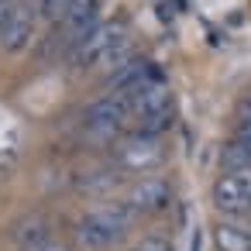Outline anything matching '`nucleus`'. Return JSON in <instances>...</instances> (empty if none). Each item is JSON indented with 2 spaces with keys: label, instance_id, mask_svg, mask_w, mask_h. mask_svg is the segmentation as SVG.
<instances>
[{
  "label": "nucleus",
  "instance_id": "f257e3e1",
  "mask_svg": "<svg viewBox=\"0 0 251 251\" xmlns=\"http://www.w3.org/2000/svg\"><path fill=\"white\" fill-rule=\"evenodd\" d=\"M114 165L124 169V172H148L155 165H162L165 158V148H162V138H148V134H124L121 141H114V151H110Z\"/></svg>",
  "mask_w": 251,
  "mask_h": 251
},
{
  "label": "nucleus",
  "instance_id": "f03ea898",
  "mask_svg": "<svg viewBox=\"0 0 251 251\" xmlns=\"http://www.w3.org/2000/svg\"><path fill=\"white\" fill-rule=\"evenodd\" d=\"M210 200L220 217L244 220L251 213V172H224L210 186Z\"/></svg>",
  "mask_w": 251,
  "mask_h": 251
},
{
  "label": "nucleus",
  "instance_id": "7ed1b4c3",
  "mask_svg": "<svg viewBox=\"0 0 251 251\" xmlns=\"http://www.w3.org/2000/svg\"><path fill=\"white\" fill-rule=\"evenodd\" d=\"M124 42V28L121 25H97L79 45H73L69 52V62L76 69H93L100 62H107V55Z\"/></svg>",
  "mask_w": 251,
  "mask_h": 251
},
{
  "label": "nucleus",
  "instance_id": "20e7f679",
  "mask_svg": "<svg viewBox=\"0 0 251 251\" xmlns=\"http://www.w3.org/2000/svg\"><path fill=\"white\" fill-rule=\"evenodd\" d=\"M127 121H131V103L124 93H103L93 103H86V110H83V124L97 134H114Z\"/></svg>",
  "mask_w": 251,
  "mask_h": 251
},
{
  "label": "nucleus",
  "instance_id": "39448f33",
  "mask_svg": "<svg viewBox=\"0 0 251 251\" xmlns=\"http://www.w3.org/2000/svg\"><path fill=\"white\" fill-rule=\"evenodd\" d=\"M172 196H176V189H172L169 179H162V176H141V179H134L127 186L124 200L131 203L134 213H165L172 206Z\"/></svg>",
  "mask_w": 251,
  "mask_h": 251
},
{
  "label": "nucleus",
  "instance_id": "423d86ee",
  "mask_svg": "<svg viewBox=\"0 0 251 251\" xmlns=\"http://www.w3.org/2000/svg\"><path fill=\"white\" fill-rule=\"evenodd\" d=\"M52 237H55V220L49 213H42V210H31V213H25V217H18L11 224V241L21 251L25 248H35L42 241H52Z\"/></svg>",
  "mask_w": 251,
  "mask_h": 251
},
{
  "label": "nucleus",
  "instance_id": "0eeeda50",
  "mask_svg": "<svg viewBox=\"0 0 251 251\" xmlns=\"http://www.w3.org/2000/svg\"><path fill=\"white\" fill-rule=\"evenodd\" d=\"M86 217H90V220H97V224H103L107 230H114V234H121V237H124V230L138 220V213L131 210V203H127V200H103V203L90 206V210H86Z\"/></svg>",
  "mask_w": 251,
  "mask_h": 251
},
{
  "label": "nucleus",
  "instance_id": "6e6552de",
  "mask_svg": "<svg viewBox=\"0 0 251 251\" xmlns=\"http://www.w3.org/2000/svg\"><path fill=\"white\" fill-rule=\"evenodd\" d=\"M35 38V14L28 7H18L14 4V14L11 21L4 25V31H0V45H4L7 52H25Z\"/></svg>",
  "mask_w": 251,
  "mask_h": 251
},
{
  "label": "nucleus",
  "instance_id": "1a4fd4ad",
  "mask_svg": "<svg viewBox=\"0 0 251 251\" xmlns=\"http://www.w3.org/2000/svg\"><path fill=\"white\" fill-rule=\"evenodd\" d=\"M213 244L217 251H251V224L220 217V224L213 227Z\"/></svg>",
  "mask_w": 251,
  "mask_h": 251
},
{
  "label": "nucleus",
  "instance_id": "9d476101",
  "mask_svg": "<svg viewBox=\"0 0 251 251\" xmlns=\"http://www.w3.org/2000/svg\"><path fill=\"white\" fill-rule=\"evenodd\" d=\"M172 117H176V110H172V107H165V110H158V114L138 117L134 131H138V134H148V138H162V134L172 127Z\"/></svg>",
  "mask_w": 251,
  "mask_h": 251
},
{
  "label": "nucleus",
  "instance_id": "9b49d317",
  "mask_svg": "<svg viewBox=\"0 0 251 251\" xmlns=\"http://www.w3.org/2000/svg\"><path fill=\"white\" fill-rule=\"evenodd\" d=\"M73 7H76V0H38V11H42L55 28L69 18V11H73Z\"/></svg>",
  "mask_w": 251,
  "mask_h": 251
},
{
  "label": "nucleus",
  "instance_id": "f8f14e48",
  "mask_svg": "<svg viewBox=\"0 0 251 251\" xmlns=\"http://www.w3.org/2000/svg\"><path fill=\"white\" fill-rule=\"evenodd\" d=\"M131 251H176V248H172V241L165 234H141Z\"/></svg>",
  "mask_w": 251,
  "mask_h": 251
},
{
  "label": "nucleus",
  "instance_id": "ddd939ff",
  "mask_svg": "<svg viewBox=\"0 0 251 251\" xmlns=\"http://www.w3.org/2000/svg\"><path fill=\"white\" fill-rule=\"evenodd\" d=\"M25 251H76V248H69L66 241H42V244H35V248H25Z\"/></svg>",
  "mask_w": 251,
  "mask_h": 251
},
{
  "label": "nucleus",
  "instance_id": "4468645a",
  "mask_svg": "<svg viewBox=\"0 0 251 251\" xmlns=\"http://www.w3.org/2000/svg\"><path fill=\"white\" fill-rule=\"evenodd\" d=\"M11 14H14V0H0V31L11 21Z\"/></svg>",
  "mask_w": 251,
  "mask_h": 251
}]
</instances>
